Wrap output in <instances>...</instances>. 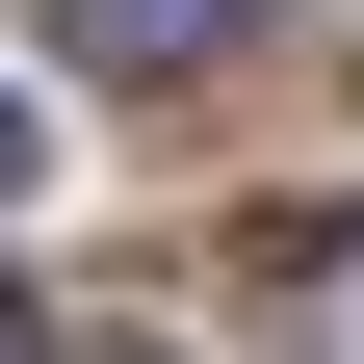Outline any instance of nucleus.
<instances>
[{"label":"nucleus","mask_w":364,"mask_h":364,"mask_svg":"<svg viewBox=\"0 0 364 364\" xmlns=\"http://www.w3.org/2000/svg\"><path fill=\"white\" fill-rule=\"evenodd\" d=\"M26 364H156V338H105V312H26Z\"/></svg>","instance_id":"f03ea898"},{"label":"nucleus","mask_w":364,"mask_h":364,"mask_svg":"<svg viewBox=\"0 0 364 364\" xmlns=\"http://www.w3.org/2000/svg\"><path fill=\"white\" fill-rule=\"evenodd\" d=\"M312 312H338V338H364V235H338V260H312Z\"/></svg>","instance_id":"20e7f679"},{"label":"nucleus","mask_w":364,"mask_h":364,"mask_svg":"<svg viewBox=\"0 0 364 364\" xmlns=\"http://www.w3.org/2000/svg\"><path fill=\"white\" fill-rule=\"evenodd\" d=\"M26 182H53V130H26V105H0V208H26Z\"/></svg>","instance_id":"7ed1b4c3"},{"label":"nucleus","mask_w":364,"mask_h":364,"mask_svg":"<svg viewBox=\"0 0 364 364\" xmlns=\"http://www.w3.org/2000/svg\"><path fill=\"white\" fill-rule=\"evenodd\" d=\"M235 26H260V0H53V53H78V78H208Z\"/></svg>","instance_id":"f257e3e1"},{"label":"nucleus","mask_w":364,"mask_h":364,"mask_svg":"<svg viewBox=\"0 0 364 364\" xmlns=\"http://www.w3.org/2000/svg\"><path fill=\"white\" fill-rule=\"evenodd\" d=\"M0 364H26V287H0Z\"/></svg>","instance_id":"39448f33"}]
</instances>
